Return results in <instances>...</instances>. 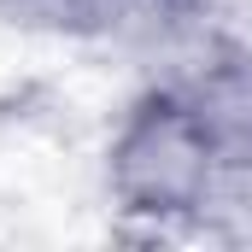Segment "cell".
I'll list each match as a JSON object with an SVG mask.
<instances>
[{
	"instance_id": "3",
	"label": "cell",
	"mask_w": 252,
	"mask_h": 252,
	"mask_svg": "<svg viewBox=\"0 0 252 252\" xmlns=\"http://www.w3.org/2000/svg\"><path fill=\"white\" fill-rule=\"evenodd\" d=\"M199 229H205V241H217V247L252 241V147L217 158V176H211V193H205Z\"/></svg>"
},
{
	"instance_id": "2",
	"label": "cell",
	"mask_w": 252,
	"mask_h": 252,
	"mask_svg": "<svg viewBox=\"0 0 252 252\" xmlns=\"http://www.w3.org/2000/svg\"><path fill=\"white\" fill-rule=\"evenodd\" d=\"M176 100L199 118V129H205L211 147H217V158L252 147V53L247 47H235V41L217 47V53L176 88Z\"/></svg>"
},
{
	"instance_id": "1",
	"label": "cell",
	"mask_w": 252,
	"mask_h": 252,
	"mask_svg": "<svg viewBox=\"0 0 252 252\" xmlns=\"http://www.w3.org/2000/svg\"><path fill=\"white\" fill-rule=\"evenodd\" d=\"M94 170L112 241H205L217 147L176 94L135 88L94 147Z\"/></svg>"
}]
</instances>
